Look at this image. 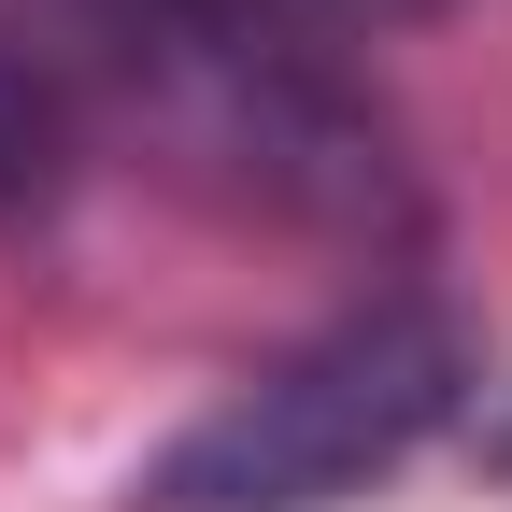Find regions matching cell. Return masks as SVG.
Segmentation results:
<instances>
[{
	"mask_svg": "<svg viewBox=\"0 0 512 512\" xmlns=\"http://www.w3.org/2000/svg\"><path fill=\"white\" fill-rule=\"evenodd\" d=\"M470 399V342L441 299H356L342 328H313L299 356H271L256 384L171 441L143 470V512H328L356 484H384L399 456H427Z\"/></svg>",
	"mask_w": 512,
	"mask_h": 512,
	"instance_id": "obj_1",
	"label": "cell"
},
{
	"mask_svg": "<svg viewBox=\"0 0 512 512\" xmlns=\"http://www.w3.org/2000/svg\"><path fill=\"white\" fill-rule=\"evenodd\" d=\"M57 185H72V86L0 29V228L57 214Z\"/></svg>",
	"mask_w": 512,
	"mask_h": 512,
	"instance_id": "obj_2",
	"label": "cell"
},
{
	"mask_svg": "<svg viewBox=\"0 0 512 512\" xmlns=\"http://www.w3.org/2000/svg\"><path fill=\"white\" fill-rule=\"evenodd\" d=\"M271 15H356V29H384V15H441V0H271Z\"/></svg>",
	"mask_w": 512,
	"mask_h": 512,
	"instance_id": "obj_3",
	"label": "cell"
},
{
	"mask_svg": "<svg viewBox=\"0 0 512 512\" xmlns=\"http://www.w3.org/2000/svg\"><path fill=\"white\" fill-rule=\"evenodd\" d=\"M498 456H512V427H498Z\"/></svg>",
	"mask_w": 512,
	"mask_h": 512,
	"instance_id": "obj_4",
	"label": "cell"
}]
</instances>
